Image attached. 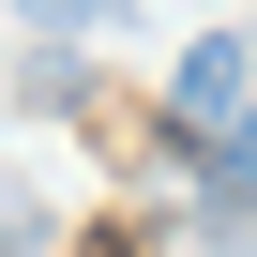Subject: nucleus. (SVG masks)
Returning <instances> with one entry per match:
<instances>
[{
    "mask_svg": "<svg viewBox=\"0 0 257 257\" xmlns=\"http://www.w3.org/2000/svg\"><path fill=\"white\" fill-rule=\"evenodd\" d=\"M197 167H212V227H257V106L227 121V137H212Z\"/></svg>",
    "mask_w": 257,
    "mask_h": 257,
    "instance_id": "obj_2",
    "label": "nucleus"
},
{
    "mask_svg": "<svg viewBox=\"0 0 257 257\" xmlns=\"http://www.w3.org/2000/svg\"><path fill=\"white\" fill-rule=\"evenodd\" d=\"M242 106H257V46H242V31L182 46V76H167V137H182V152H212V137H227Z\"/></svg>",
    "mask_w": 257,
    "mask_h": 257,
    "instance_id": "obj_1",
    "label": "nucleus"
},
{
    "mask_svg": "<svg viewBox=\"0 0 257 257\" xmlns=\"http://www.w3.org/2000/svg\"><path fill=\"white\" fill-rule=\"evenodd\" d=\"M16 16H31V31H106L121 0H16Z\"/></svg>",
    "mask_w": 257,
    "mask_h": 257,
    "instance_id": "obj_3",
    "label": "nucleus"
}]
</instances>
